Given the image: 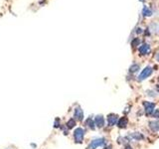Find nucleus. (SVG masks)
<instances>
[{
    "label": "nucleus",
    "instance_id": "13",
    "mask_svg": "<svg viewBox=\"0 0 159 149\" xmlns=\"http://www.w3.org/2000/svg\"><path fill=\"white\" fill-rule=\"evenodd\" d=\"M67 128L68 129H72L76 126V119L75 118H70L68 121H67V124H66Z\"/></svg>",
    "mask_w": 159,
    "mask_h": 149
},
{
    "label": "nucleus",
    "instance_id": "7",
    "mask_svg": "<svg viewBox=\"0 0 159 149\" xmlns=\"http://www.w3.org/2000/svg\"><path fill=\"white\" fill-rule=\"evenodd\" d=\"M138 50H139V55H141V56L147 55L150 52V46L148 45V44H142Z\"/></svg>",
    "mask_w": 159,
    "mask_h": 149
},
{
    "label": "nucleus",
    "instance_id": "14",
    "mask_svg": "<svg viewBox=\"0 0 159 149\" xmlns=\"http://www.w3.org/2000/svg\"><path fill=\"white\" fill-rule=\"evenodd\" d=\"M142 14H143L144 16H146V17H148V16H151L152 15V12L151 10L149 9L148 7H143V10H142Z\"/></svg>",
    "mask_w": 159,
    "mask_h": 149
},
{
    "label": "nucleus",
    "instance_id": "11",
    "mask_svg": "<svg viewBox=\"0 0 159 149\" xmlns=\"http://www.w3.org/2000/svg\"><path fill=\"white\" fill-rule=\"evenodd\" d=\"M86 125H87L90 129H92V130H95L96 129V123H95V121L93 120V118H91V117H89V118L86 120Z\"/></svg>",
    "mask_w": 159,
    "mask_h": 149
},
{
    "label": "nucleus",
    "instance_id": "10",
    "mask_svg": "<svg viewBox=\"0 0 159 149\" xmlns=\"http://www.w3.org/2000/svg\"><path fill=\"white\" fill-rule=\"evenodd\" d=\"M149 128L153 132L159 131V121L157 120H152L149 122Z\"/></svg>",
    "mask_w": 159,
    "mask_h": 149
},
{
    "label": "nucleus",
    "instance_id": "4",
    "mask_svg": "<svg viewBox=\"0 0 159 149\" xmlns=\"http://www.w3.org/2000/svg\"><path fill=\"white\" fill-rule=\"evenodd\" d=\"M153 72L151 67H146L144 70H142V72L140 73V75L138 76V80L139 81H144L145 79H147L148 77H150Z\"/></svg>",
    "mask_w": 159,
    "mask_h": 149
},
{
    "label": "nucleus",
    "instance_id": "22",
    "mask_svg": "<svg viewBox=\"0 0 159 149\" xmlns=\"http://www.w3.org/2000/svg\"><path fill=\"white\" fill-rule=\"evenodd\" d=\"M31 146H32V147H36V144H31Z\"/></svg>",
    "mask_w": 159,
    "mask_h": 149
},
{
    "label": "nucleus",
    "instance_id": "20",
    "mask_svg": "<svg viewBox=\"0 0 159 149\" xmlns=\"http://www.w3.org/2000/svg\"><path fill=\"white\" fill-rule=\"evenodd\" d=\"M124 149H132V147H131L130 145H126V146L124 147Z\"/></svg>",
    "mask_w": 159,
    "mask_h": 149
},
{
    "label": "nucleus",
    "instance_id": "23",
    "mask_svg": "<svg viewBox=\"0 0 159 149\" xmlns=\"http://www.w3.org/2000/svg\"><path fill=\"white\" fill-rule=\"evenodd\" d=\"M140 1H144V0H140Z\"/></svg>",
    "mask_w": 159,
    "mask_h": 149
},
{
    "label": "nucleus",
    "instance_id": "9",
    "mask_svg": "<svg viewBox=\"0 0 159 149\" xmlns=\"http://www.w3.org/2000/svg\"><path fill=\"white\" fill-rule=\"evenodd\" d=\"M127 124H128V119L125 116L121 117V118L118 121V126L119 128H126Z\"/></svg>",
    "mask_w": 159,
    "mask_h": 149
},
{
    "label": "nucleus",
    "instance_id": "16",
    "mask_svg": "<svg viewBox=\"0 0 159 149\" xmlns=\"http://www.w3.org/2000/svg\"><path fill=\"white\" fill-rule=\"evenodd\" d=\"M131 46L132 47H137V46H140V39L139 38H135V39L132 40V42H131Z\"/></svg>",
    "mask_w": 159,
    "mask_h": 149
},
{
    "label": "nucleus",
    "instance_id": "21",
    "mask_svg": "<svg viewBox=\"0 0 159 149\" xmlns=\"http://www.w3.org/2000/svg\"><path fill=\"white\" fill-rule=\"evenodd\" d=\"M155 89H156V92H157V93H159V85H156Z\"/></svg>",
    "mask_w": 159,
    "mask_h": 149
},
{
    "label": "nucleus",
    "instance_id": "1",
    "mask_svg": "<svg viewBox=\"0 0 159 149\" xmlns=\"http://www.w3.org/2000/svg\"><path fill=\"white\" fill-rule=\"evenodd\" d=\"M84 137H85V130L82 127H78L74 130V140L76 143L81 144L84 141Z\"/></svg>",
    "mask_w": 159,
    "mask_h": 149
},
{
    "label": "nucleus",
    "instance_id": "15",
    "mask_svg": "<svg viewBox=\"0 0 159 149\" xmlns=\"http://www.w3.org/2000/svg\"><path fill=\"white\" fill-rule=\"evenodd\" d=\"M139 65H137V64H133L132 66L130 67V68H129V72L130 73H136L137 71L139 70Z\"/></svg>",
    "mask_w": 159,
    "mask_h": 149
},
{
    "label": "nucleus",
    "instance_id": "17",
    "mask_svg": "<svg viewBox=\"0 0 159 149\" xmlns=\"http://www.w3.org/2000/svg\"><path fill=\"white\" fill-rule=\"evenodd\" d=\"M54 127L55 128H59V127H61V120H60V118H56L55 119V122H54Z\"/></svg>",
    "mask_w": 159,
    "mask_h": 149
},
{
    "label": "nucleus",
    "instance_id": "8",
    "mask_svg": "<svg viewBox=\"0 0 159 149\" xmlns=\"http://www.w3.org/2000/svg\"><path fill=\"white\" fill-rule=\"evenodd\" d=\"M95 123L96 126H98L99 128H102L104 126V118L102 115H97L95 118Z\"/></svg>",
    "mask_w": 159,
    "mask_h": 149
},
{
    "label": "nucleus",
    "instance_id": "5",
    "mask_svg": "<svg viewBox=\"0 0 159 149\" xmlns=\"http://www.w3.org/2000/svg\"><path fill=\"white\" fill-rule=\"evenodd\" d=\"M106 120H108V124L110 126H114V125L116 124V122L118 121V115L116 114V113H110V114L108 115L106 117Z\"/></svg>",
    "mask_w": 159,
    "mask_h": 149
},
{
    "label": "nucleus",
    "instance_id": "3",
    "mask_svg": "<svg viewBox=\"0 0 159 149\" xmlns=\"http://www.w3.org/2000/svg\"><path fill=\"white\" fill-rule=\"evenodd\" d=\"M143 106H144V112H145V114L147 115H151L153 113L154 110H155V104L153 102H143Z\"/></svg>",
    "mask_w": 159,
    "mask_h": 149
},
{
    "label": "nucleus",
    "instance_id": "18",
    "mask_svg": "<svg viewBox=\"0 0 159 149\" xmlns=\"http://www.w3.org/2000/svg\"><path fill=\"white\" fill-rule=\"evenodd\" d=\"M152 114H153V117L154 118H159V110H154V112H153V113H152Z\"/></svg>",
    "mask_w": 159,
    "mask_h": 149
},
{
    "label": "nucleus",
    "instance_id": "19",
    "mask_svg": "<svg viewBox=\"0 0 159 149\" xmlns=\"http://www.w3.org/2000/svg\"><path fill=\"white\" fill-rule=\"evenodd\" d=\"M155 60L158 61V62H159V53H157V54L155 55Z\"/></svg>",
    "mask_w": 159,
    "mask_h": 149
},
{
    "label": "nucleus",
    "instance_id": "2",
    "mask_svg": "<svg viewBox=\"0 0 159 149\" xmlns=\"http://www.w3.org/2000/svg\"><path fill=\"white\" fill-rule=\"evenodd\" d=\"M106 144V139L104 138H96L91 141V143L88 146V149H97L98 147L104 146Z\"/></svg>",
    "mask_w": 159,
    "mask_h": 149
},
{
    "label": "nucleus",
    "instance_id": "6",
    "mask_svg": "<svg viewBox=\"0 0 159 149\" xmlns=\"http://www.w3.org/2000/svg\"><path fill=\"white\" fill-rule=\"evenodd\" d=\"M74 118L78 121H83L84 119V112L80 106H77L74 110Z\"/></svg>",
    "mask_w": 159,
    "mask_h": 149
},
{
    "label": "nucleus",
    "instance_id": "12",
    "mask_svg": "<svg viewBox=\"0 0 159 149\" xmlns=\"http://www.w3.org/2000/svg\"><path fill=\"white\" fill-rule=\"evenodd\" d=\"M129 137L135 140H142L144 138L143 135H142L140 132H132V133H129Z\"/></svg>",
    "mask_w": 159,
    "mask_h": 149
}]
</instances>
